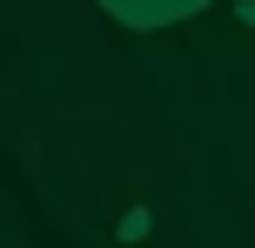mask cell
<instances>
[{
  "label": "cell",
  "mask_w": 255,
  "mask_h": 248,
  "mask_svg": "<svg viewBox=\"0 0 255 248\" xmlns=\"http://www.w3.org/2000/svg\"><path fill=\"white\" fill-rule=\"evenodd\" d=\"M108 242L115 248H148L154 242V208L141 195H115L108 201Z\"/></svg>",
  "instance_id": "obj_1"
},
{
  "label": "cell",
  "mask_w": 255,
  "mask_h": 248,
  "mask_svg": "<svg viewBox=\"0 0 255 248\" xmlns=\"http://www.w3.org/2000/svg\"><path fill=\"white\" fill-rule=\"evenodd\" d=\"M229 13H235L242 27H255V0H229Z\"/></svg>",
  "instance_id": "obj_2"
}]
</instances>
